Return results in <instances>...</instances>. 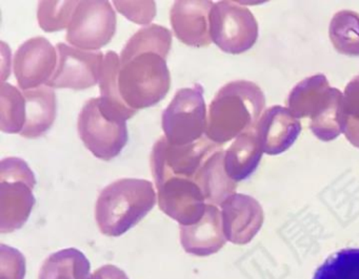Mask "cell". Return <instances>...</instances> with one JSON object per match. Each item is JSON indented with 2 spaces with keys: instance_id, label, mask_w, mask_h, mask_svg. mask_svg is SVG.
<instances>
[{
  "instance_id": "obj_4",
  "label": "cell",
  "mask_w": 359,
  "mask_h": 279,
  "mask_svg": "<svg viewBox=\"0 0 359 279\" xmlns=\"http://www.w3.org/2000/svg\"><path fill=\"white\" fill-rule=\"evenodd\" d=\"M136 110L117 107L98 98L83 105L77 121V130L90 152L102 161H111L121 155L128 143L127 121Z\"/></svg>"
},
{
  "instance_id": "obj_15",
  "label": "cell",
  "mask_w": 359,
  "mask_h": 279,
  "mask_svg": "<svg viewBox=\"0 0 359 279\" xmlns=\"http://www.w3.org/2000/svg\"><path fill=\"white\" fill-rule=\"evenodd\" d=\"M224 236L233 243H243L255 233L262 222V208L249 195L234 194L222 203Z\"/></svg>"
},
{
  "instance_id": "obj_22",
  "label": "cell",
  "mask_w": 359,
  "mask_h": 279,
  "mask_svg": "<svg viewBox=\"0 0 359 279\" xmlns=\"http://www.w3.org/2000/svg\"><path fill=\"white\" fill-rule=\"evenodd\" d=\"M27 119L24 92L12 84L0 85V130L6 134H22Z\"/></svg>"
},
{
  "instance_id": "obj_11",
  "label": "cell",
  "mask_w": 359,
  "mask_h": 279,
  "mask_svg": "<svg viewBox=\"0 0 359 279\" xmlns=\"http://www.w3.org/2000/svg\"><path fill=\"white\" fill-rule=\"evenodd\" d=\"M156 188L159 209L180 226H192L205 215V195L192 178L173 176Z\"/></svg>"
},
{
  "instance_id": "obj_16",
  "label": "cell",
  "mask_w": 359,
  "mask_h": 279,
  "mask_svg": "<svg viewBox=\"0 0 359 279\" xmlns=\"http://www.w3.org/2000/svg\"><path fill=\"white\" fill-rule=\"evenodd\" d=\"M222 213L216 206L208 203L205 215L192 226H180V243L184 251L196 256H208L224 245Z\"/></svg>"
},
{
  "instance_id": "obj_3",
  "label": "cell",
  "mask_w": 359,
  "mask_h": 279,
  "mask_svg": "<svg viewBox=\"0 0 359 279\" xmlns=\"http://www.w3.org/2000/svg\"><path fill=\"white\" fill-rule=\"evenodd\" d=\"M118 87L130 108H148L163 100L171 87L167 57L152 50L121 54Z\"/></svg>"
},
{
  "instance_id": "obj_20",
  "label": "cell",
  "mask_w": 359,
  "mask_h": 279,
  "mask_svg": "<svg viewBox=\"0 0 359 279\" xmlns=\"http://www.w3.org/2000/svg\"><path fill=\"white\" fill-rule=\"evenodd\" d=\"M262 151L255 130L237 136L224 152V169L234 182L245 180L257 169Z\"/></svg>"
},
{
  "instance_id": "obj_31",
  "label": "cell",
  "mask_w": 359,
  "mask_h": 279,
  "mask_svg": "<svg viewBox=\"0 0 359 279\" xmlns=\"http://www.w3.org/2000/svg\"><path fill=\"white\" fill-rule=\"evenodd\" d=\"M90 279H129V277L121 269L112 264H107L97 269L94 274L91 275Z\"/></svg>"
},
{
  "instance_id": "obj_27",
  "label": "cell",
  "mask_w": 359,
  "mask_h": 279,
  "mask_svg": "<svg viewBox=\"0 0 359 279\" xmlns=\"http://www.w3.org/2000/svg\"><path fill=\"white\" fill-rule=\"evenodd\" d=\"M121 58L116 52L110 50L104 55L100 77V98L111 104L128 106L121 98L118 87V73Z\"/></svg>"
},
{
  "instance_id": "obj_26",
  "label": "cell",
  "mask_w": 359,
  "mask_h": 279,
  "mask_svg": "<svg viewBox=\"0 0 359 279\" xmlns=\"http://www.w3.org/2000/svg\"><path fill=\"white\" fill-rule=\"evenodd\" d=\"M314 279H359V249H346L331 256Z\"/></svg>"
},
{
  "instance_id": "obj_1",
  "label": "cell",
  "mask_w": 359,
  "mask_h": 279,
  "mask_svg": "<svg viewBox=\"0 0 359 279\" xmlns=\"http://www.w3.org/2000/svg\"><path fill=\"white\" fill-rule=\"evenodd\" d=\"M264 102L262 90L253 82L239 80L226 84L210 104L205 136L219 145L255 130Z\"/></svg>"
},
{
  "instance_id": "obj_17",
  "label": "cell",
  "mask_w": 359,
  "mask_h": 279,
  "mask_svg": "<svg viewBox=\"0 0 359 279\" xmlns=\"http://www.w3.org/2000/svg\"><path fill=\"white\" fill-rule=\"evenodd\" d=\"M34 187L24 180L0 182V232H13L26 224L34 207Z\"/></svg>"
},
{
  "instance_id": "obj_7",
  "label": "cell",
  "mask_w": 359,
  "mask_h": 279,
  "mask_svg": "<svg viewBox=\"0 0 359 279\" xmlns=\"http://www.w3.org/2000/svg\"><path fill=\"white\" fill-rule=\"evenodd\" d=\"M116 25V14L111 2L83 0L71 19L66 40L79 50L98 52L114 37Z\"/></svg>"
},
{
  "instance_id": "obj_21",
  "label": "cell",
  "mask_w": 359,
  "mask_h": 279,
  "mask_svg": "<svg viewBox=\"0 0 359 279\" xmlns=\"http://www.w3.org/2000/svg\"><path fill=\"white\" fill-rule=\"evenodd\" d=\"M90 262L79 250L56 252L41 266L39 279H90Z\"/></svg>"
},
{
  "instance_id": "obj_23",
  "label": "cell",
  "mask_w": 359,
  "mask_h": 279,
  "mask_svg": "<svg viewBox=\"0 0 359 279\" xmlns=\"http://www.w3.org/2000/svg\"><path fill=\"white\" fill-rule=\"evenodd\" d=\"M329 36L338 52L359 56L358 13L348 10L336 13L330 23Z\"/></svg>"
},
{
  "instance_id": "obj_29",
  "label": "cell",
  "mask_w": 359,
  "mask_h": 279,
  "mask_svg": "<svg viewBox=\"0 0 359 279\" xmlns=\"http://www.w3.org/2000/svg\"><path fill=\"white\" fill-rule=\"evenodd\" d=\"M1 277L0 279H24L26 274V259L18 250L6 245L0 247Z\"/></svg>"
},
{
  "instance_id": "obj_19",
  "label": "cell",
  "mask_w": 359,
  "mask_h": 279,
  "mask_svg": "<svg viewBox=\"0 0 359 279\" xmlns=\"http://www.w3.org/2000/svg\"><path fill=\"white\" fill-rule=\"evenodd\" d=\"M210 205L222 206L231 195L234 194L237 184L231 180L224 169V152L222 148L212 153L195 176Z\"/></svg>"
},
{
  "instance_id": "obj_8",
  "label": "cell",
  "mask_w": 359,
  "mask_h": 279,
  "mask_svg": "<svg viewBox=\"0 0 359 279\" xmlns=\"http://www.w3.org/2000/svg\"><path fill=\"white\" fill-rule=\"evenodd\" d=\"M219 148L207 136L184 146H174L163 136L155 143L151 153L155 184L157 186L173 176L195 180L208 157Z\"/></svg>"
},
{
  "instance_id": "obj_13",
  "label": "cell",
  "mask_w": 359,
  "mask_h": 279,
  "mask_svg": "<svg viewBox=\"0 0 359 279\" xmlns=\"http://www.w3.org/2000/svg\"><path fill=\"white\" fill-rule=\"evenodd\" d=\"M255 131L262 151L276 155L285 152L297 140L302 124L287 107L276 105L262 113Z\"/></svg>"
},
{
  "instance_id": "obj_25",
  "label": "cell",
  "mask_w": 359,
  "mask_h": 279,
  "mask_svg": "<svg viewBox=\"0 0 359 279\" xmlns=\"http://www.w3.org/2000/svg\"><path fill=\"white\" fill-rule=\"evenodd\" d=\"M79 1L75 0H43L39 2L37 20L39 27L48 33L68 29Z\"/></svg>"
},
{
  "instance_id": "obj_14",
  "label": "cell",
  "mask_w": 359,
  "mask_h": 279,
  "mask_svg": "<svg viewBox=\"0 0 359 279\" xmlns=\"http://www.w3.org/2000/svg\"><path fill=\"white\" fill-rule=\"evenodd\" d=\"M342 92L330 86L325 75L306 78L290 92L287 109L296 119L319 117Z\"/></svg>"
},
{
  "instance_id": "obj_5",
  "label": "cell",
  "mask_w": 359,
  "mask_h": 279,
  "mask_svg": "<svg viewBox=\"0 0 359 279\" xmlns=\"http://www.w3.org/2000/svg\"><path fill=\"white\" fill-rule=\"evenodd\" d=\"M161 125L165 140L174 146H184L201 140L208 127L203 87L196 84L194 87L178 90L163 111Z\"/></svg>"
},
{
  "instance_id": "obj_12",
  "label": "cell",
  "mask_w": 359,
  "mask_h": 279,
  "mask_svg": "<svg viewBox=\"0 0 359 279\" xmlns=\"http://www.w3.org/2000/svg\"><path fill=\"white\" fill-rule=\"evenodd\" d=\"M214 2L208 0H177L170 10L176 38L187 45L205 48L212 42L210 13Z\"/></svg>"
},
{
  "instance_id": "obj_30",
  "label": "cell",
  "mask_w": 359,
  "mask_h": 279,
  "mask_svg": "<svg viewBox=\"0 0 359 279\" xmlns=\"http://www.w3.org/2000/svg\"><path fill=\"white\" fill-rule=\"evenodd\" d=\"M3 180H24L35 186L34 172L28 164L20 157H6L0 163V182Z\"/></svg>"
},
{
  "instance_id": "obj_24",
  "label": "cell",
  "mask_w": 359,
  "mask_h": 279,
  "mask_svg": "<svg viewBox=\"0 0 359 279\" xmlns=\"http://www.w3.org/2000/svg\"><path fill=\"white\" fill-rule=\"evenodd\" d=\"M339 123L348 142L359 148V76L348 82L342 92Z\"/></svg>"
},
{
  "instance_id": "obj_28",
  "label": "cell",
  "mask_w": 359,
  "mask_h": 279,
  "mask_svg": "<svg viewBox=\"0 0 359 279\" xmlns=\"http://www.w3.org/2000/svg\"><path fill=\"white\" fill-rule=\"evenodd\" d=\"M113 6L121 15L132 22L150 25L156 16V3L151 0L144 1H113Z\"/></svg>"
},
{
  "instance_id": "obj_2",
  "label": "cell",
  "mask_w": 359,
  "mask_h": 279,
  "mask_svg": "<svg viewBox=\"0 0 359 279\" xmlns=\"http://www.w3.org/2000/svg\"><path fill=\"white\" fill-rule=\"evenodd\" d=\"M156 203L150 180L121 178L102 189L96 201L98 228L107 236L117 237L135 227Z\"/></svg>"
},
{
  "instance_id": "obj_10",
  "label": "cell",
  "mask_w": 359,
  "mask_h": 279,
  "mask_svg": "<svg viewBox=\"0 0 359 279\" xmlns=\"http://www.w3.org/2000/svg\"><path fill=\"white\" fill-rule=\"evenodd\" d=\"M56 48L45 37L27 40L16 50L13 59L16 81L22 92L47 85L57 67Z\"/></svg>"
},
{
  "instance_id": "obj_9",
  "label": "cell",
  "mask_w": 359,
  "mask_h": 279,
  "mask_svg": "<svg viewBox=\"0 0 359 279\" xmlns=\"http://www.w3.org/2000/svg\"><path fill=\"white\" fill-rule=\"evenodd\" d=\"M57 67L47 86L83 90L100 83V71L104 56L102 52L79 50L68 44L56 45Z\"/></svg>"
},
{
  "instance_id": "obj_6",
  "label": "cell",
  "mask_w": 359,
  "mask_h": 279,
  "mask_svg": "<svg viewBox=\"0 0 359 279\" xmlns=\"http://www.w3.org/2000/svg\"><path fill=\"white\" fill-rule=\"evenodd\" d=\"M210 34L222 52L241 54L257 41V21L241 2H214L210 13Z\"/></svg>"
},
{
  "instance_id": "obj_18",
  "label": "cell",
  "mask_w": 359,
  "mask_h": 279,
  "mask_svg": "<svg viewBox=\"0 0 359 279\" xmlns=\"http://www.w3.org/2000/svg\"><path fill=\"white\" fill-rule=\"evenodd\" d=\"M26 98L27 119L20 136L36 138L53 126L57 113L56 94L53 88L43 85L22 92Z\"/></svg>"
}]
</instances>
